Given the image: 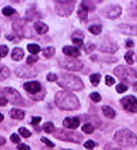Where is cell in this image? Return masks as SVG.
Returning a JSON list of instances; mask_svg holds the SVG:
<instances>
[{"label": "cell", "mask_w": 137, "mask_h": 150, "mask_svg": "<svg viewBox=\"0 0 137 150\" xmlns=\"http://www.w3.org/2000/svg\"><path fill=\"white\" fill-rule=\"evenodd\" d=\"M54 103L60 110H67V111H73L80 107V101L75 96L73 93L67 91L57 92L56 98H54Z\"/></svg>", "instance_id": "obj_1"}, {"label": "cell", "mask_w": 137, "mask_h": 150, "mask_svg": "<svg viewBox=\"0 0 137 150\" xmlns=\"http://www.w3.org/2000/svg\"><path fill=\"white\" fill-rule=\"evenodd\" d=\"M57 83L60 87L68 91H80L83 89V81L79 77L73 76V74H61L57 79Z\"/></svg>", "instance_id": "obj_2"}, {"label": "cell", "mask_w": 137, "mask_h": 150, "mask_svg": "<svg viewBox=\"0 0 137 150\" xmlns=\"http://www.w3.org/2000/svg\"><path fill=\"white\" fill-rule=\"evenodd\" d=\"M114 139H116L117 143H120L122 146H134L137 143V138L130 130L122 129L118 130L114 135Z\"/></svg>", "instance_id": "obj_3"}, {"label": "cell", "mask_w": 137, "mask_h": 150, "mask_svg": "<svg viewBox=\"0 0 137 150\" xmlns=\"http://www.w3.org/2000/svg\"><path fill=\"white\" fill-rule=\"evenodd\" d=\"M114 73L120 77L121 80L130 83L132 85L137 83V70L132 69L130 67H117L114 69Z\"/></svg>", "instance_id": "obj_4"}, {"label": "cell", "mask_w": 137, "mask_h": 150, "mask_svg": "<svg viewBox=\"0 0 137 150\" xmlns=\"http://www.w3.org/2000/svg\"><path fill=\"white\" fill-rule=\"evenodd\" d=\"M54 137L57 139H61V141H68V142H75V143H79L81 139V135L76 133H72V131H68L65 129H57L54 130Z\"/></svg>", "instance_id": "obj_5"}, {"label": "cell", "mask_w": 137, "mask_h": 150, "mask_svg": "<svg viewBox=\"0 0 137 150\" xmlns=\"http://www.w3.org/2000/svg\"><path fill=\"white\" fill-rule=\"evenodd\" d=\"M75 7V3L71 1V0H60V1H56L54 3V8H56V12L60 16H68V15L72 14Z\"/></svg>", "instance_id": "obj_6"}, {"label": "cell", "mask_w": 137, "mask_h": 150, "mask_svg": "<svg viewBox=\"0 0 137 150\" xmlns=\"http://www.w3.org/2000/svg\"><path fill=\"white\" fill-rule=\"evenodd\" d=\"M12 28H14V31L16 33L19 37H27V38H30V37L33 35V33H31V30H30V27L27 26V21H25V19L14 22V25H12Z\"/></svg>", "instance_id": "obj_7"}, {"label": "cell", "mask_w": 137, "mask_h": 150, "mask_svg": "<svg viewBox=\"0 0 137 150\" xmlns=\"http://www.w3.org/2000/svg\"><path fill=\"white\" fill-rule=\"evenodd\" d=\"M61 67L64 69L71 70V72H77V70H81L83 69V62L79 61L76 58H65V59H61Z\"/></svg>", "instance_id": "obj_8"}, {"label": "cell", "mask_w": 137, "mask_h": 150, "mask_svg": "<svg viewBox=\"0 0 137 150\" xmlns=\"http://www.w3.org/2000/svg\"><path fill=\"white\" fill-rule=\"evenodd\" d=\"M4 92H6V95H7V96H6L7 100L11 101L12 104H22V103H23V99H22L21 93H19L16 89L7 87L6 89H4Z\"/></svg>", "instance_id": "obj_9"}, {"label": "cell", "mask_w": 137, "mask_h": 150, "mask_svg": "<svg viewBox=\"0 0 137 150\" xmlns=\"http://www.w3.org/2000/svg\"><path fill=\"white\" fill-rule=\"evenodd\" d=\"M121 104L128 112H137V99L134 96H126L121 100Z\"/></svg>", "instance_id": "obj_10"}, {"label": "cell", "mask_w": 137, "mask_h": 150, "mask_svg": "<svg viewBox=\"0 0 137 150\" xmlns=\"http://www.w3.org/2000/svg\"><path fill=\"white\" fill-rule=\"evenodd\" d=\"M15 73H16V76L26 77V79H33L34 76H37V72L34 69H31L30 65H27V67H19L15 70Z\"/></svg>", "instance_id": "obj_11"}, {"label": "cell", "mask_w": 137, "mask_h": 150, "mask_svg": "<svg viewBox=\"0 0 137 150\" xmlns=\"http://www.w3.org/2000/svg\"><path fill=\"white\" fill-rule=\"evenodd\" d=\"M23 88H25V91H27L31 95H35L42 91V87H41V84L38 81H27V83L23 84Z\"/></svg>", "instance_id": "obj_12"}, {"label": "cell", "mask_w": 137, "mask_h": 150, "mask_svg": "<svg viewBox=\"0 0 137 150\" xmlns=\"http://www.w3.org/2000/svg\"><path fill=\"white\" fill-rule=\"evenodd\" d=\"M121 12H122V10H121V7H118V6H110V7L103 10V14H105L107 18H110V19H117V18H120Z\"/></svg>", "instance_id": "obj_13"}, {"label": "cell", "mask_w": 137, "mask_h": 150, "mask_svg": "<svg viewBox=\"0 0 137 150\" xmlns=\"http://www.w3.org/2000/svg\"><path fill=\"white\" fill-rule=\"evenodd\" d=\"M63 125L65 129H77L79 125H80V120L77 118H67V119H64Z\"/></svg>", "instance_id": "obj_14"}, {"label": "cell", "mask_w": 137, "mask_h": 150, "mask_svg": "<svg viewBox=\"0 0 137 150\" xmlns=\"http://www.w3.org/2000/svg\"><path fill=\"white\" fill-rule=\"evenodd\" d=\"M118 30L123 34H129V35H136L137 34V27L136 26H129V25H120Z\"/></svg>", "instance_id": "obj_15"}, {"label": "cell", "mask_w": 137, "mask_h": 150, "mask_svg": "<svg viewBox=\"0 0 137 150\" xmlns=\"http://www.w3.org/2000/svg\"><path fill=\"white\" fill-rule=\"evenodd\" d=\"M63 52L67 54V56H69L71 58H77V57L80 56V53H79V50H77V47H73V46H65L63 49Z\"/></svg>", "instance_id": "obj_16"}, {"label": "cell", "mask_w": 137, "mask_h": 150, "mask_svg": "<svg viewBox=\"0 0 137 150\" xmlns=\"http://www.w3.org/2000/svg\"><path fill=\"white\" fill-rule=\"evenodd\" d=\"M117 49H118V46L116 43H113V42H106V43H103L101 46V50L103 53H114Z\"/></svg>", "instance_id": "obj_17"}, {"label": "cell", "mask_w": 137, "mask_h": 150, "mask_svg": "<svg viewBox=\"0 0 137 150\" xmlns=\"http://www.w3.org/2000/svg\"><path fill=\"white\" fill-rule=\"evenodd\" d=\"M34 30L38 33V34H45V33H48V26H46L44 22H35Z\"/></svg>", "instance_id": "obj_18"}, {"label": "cell", "mask_w": 137, "mask_h": 150, "mask_svg": "<svg viewBox=\"0 0 137 150\" xmlns=\"http://www.w3.org/2000/svg\"><path fill=\"white\" fill-rule=\"evenodd\" d=\"M23 56H25V53H23L22 49H19V47H15V49L12 50V53H11V57H12L14 61H21V59L23 58Z\"/></svg>", "instance_id": "obj_19"}, {"label": "cell", "mask_w": 137, "mask_h": 150, "mask_svg": "<svg viewBox=\"0 0 137 150\" xmlns=\"http://www.w3.org/2000/svg\"><path fill=\"white\" fill-rule=\"evenodd\" d=\"M10 116L14 119H23V116H25V112L22 111V110L19 108H14L10 111Z\"/></svg>", "instance_id": "obj_20"}, {"label": "cell", "mask_w": 137, "mask_h": 150, "mask_svg": "<svg viewBox=\"0 0 137 150\" xmlns=\"http://www.w3.org/2000/svg\"><path fill=\"white\" fill-rule=\"evenodd\" d=\"M102 111L103 114H105V116H107V118L113 119L114 116H116V112H114V110L111 108V107H109V105H103L102 107Z\"/></svg>", "instance_id": "obj_21"}, {"label": "cell", "mask_w": 137, "mask_h": 150, "mask_svg": "<svg viewBox=\"0 0 137 150\" xmlns=\"http://www.w3.org/2000/svg\"><path fill=\"white\" fill-rule=\"evenodd\" d=\"M10 76V69L4 65H0V80H6Z\"/></svg>", "instance_id": "obj_22"}, {"label": "cell", "mask_w": 137, "mask_h": 150, "mask_svg": "<svg viewBox=\"0 0 137 150\" xmlns=\"http://www.w3.org/2000/svg\"><path fill=\"white\" fill-rule=\"evenodd\" d=\"M80 7L86 11H88V10L91 11V10H95V4L92 3V1H81Z\"/></svg>", "instance_id": "obj_23"}, {"label": "cell", "mask_w": 137, "mask_h": 150, "mask_svg": "<svg viewBox=\"0 0 137 150\" xmlns=\"http://www.w3.org/2000/svg\"><path fill=\"white\" fill-rule=\"evenodd\" d=\"M88 31L91 33V34H94V35H98V34H101V31H102V27H101L99 25L90 26V28H88Z\"/></svg>", "instance_id": "obj_24"}, {"label": "cell", "mask_w": 137, "mask_h": 150, "mask_svg": "<svg viewBox=\"0 0 137 150\" xmlns=\"http://www.w3.org/2000/svg\"><path fill=\"white\" fill-rule=\"evenodd\" d=\"M44 131L46 133H54V125L52 122H48V123H44Z\"/></svg>", "instance_id": "obj_25"}, {"label": "cell", "mask_w": 137, "mask_h": 150, "mask_svg": "<svg viewBox=\"0 0 137 150\" xmlns=\"http://www.w3.org/2000/svg\"><path fill=\"white\" fill-rule=\"evenodd\" d=\"M27 49H29V52L31 53V54H34V56H37V53L41 50L38 45H33V43H30V45L27 46Z\"/></svg>", "instance_id": "obj_26"}, {"label": "cell", "mask_w": 137, "mask_h": 150, "mask_svg": "<svg viewBox=\"0 0 137 150\" xmlns=\"http://www.w3.org/2000/svg\"><path fill=\"white\" fill-rule=\"evenodd\" d=\"M53 54H54V47H46V49H44V57L50 58V57H53Z\"/></svg>", "instance_id": "obj_27"}, {"label": "cell", "mask_w": 137, "mask_h": 150, "mask_svg": "<svg viewBox=\"0 0 137 150\" xmlns=\"http://www.w3.org/2000/svg\"><path fill=\"white\" fill-rule=\"evenodd\" d=\"M77 15H79V18H80V21H83V22L87 21V11L83 10L81 7H80V10L77 11Z\"/></svg>", "instance_id": "obj_28"}, {"label": "cell", "mask_w": 137, "mask_h": 150, "mask_svg": "<svg viewBox=\"0 0 137 150\" xmlns=\"http://www.w3.org/2000/svg\"><path fill=\"white\" fill-rule=\"evenodd\" d=\"M94 126L92 125H90V123H86L84 126H83V131H84V133H87V134H92L94 133Z\"/></svg>", "instance_id": "obj_29"}, {"label": "cell", "mask_w": 137, "mask_h": 150, "mask_svg": "<svg viewBox=\"0 0 137 150\" xmlns=\"http://www.w3.org/2000/svg\"><path fill=\"white\" fill-rule=\"evenodd\" d=\"M90 80H91L92 85H98L99 81H101V74H91V76H90Z\"/></svg>", "instance_id": "obj_30"}, {"label": "cell", "mask_w": 137, "mask_h": 150, "mask_svg": "<svg viewBox=\"0 0 137 150\" xmlns=\"http://www.w3.org/2000/svg\"><path fill=\"white\" fill-rule=\"evenodd\" d=\"M116 89H117V92H118V93H122V92H126L128 85L125 83H121V84H118V85L116 87Z\"/></svg>", "instance_id": "obj_31"}, {"label": "cell", "mask_w": 137, "mask_h": 150, "mask_svg": "<svg viewBox=\"0 0 137 150\" xmlns=\"http://www.w3.org/2000/svg\"><path fill=\"white\" fill-rule=\"evenodd\" d=\"M133 54L134 53L132 52V50L125 54V61H126V64H133Z\"/></svg>", "instance_id": "obj_32"}, {"label": "cell", "mask_w": 137, "mask_h": 150, "mask_svg": "<svg viewBox=\"0 0 137 150\" xmlns=\"http://www.w3.org/2000/svg\"><path fill=\"white\" fill-rule=\"evenodd\" d=\"M19 134H21L22 137H25V138H29V137L31 135V133H30L27 129H25V127H21V129H19Z\"/></svg>", "instance_id": "obj_33"}, {"label": "cell", "mask_w": 137, "mask_h": 150, "mask_svg": "<svg viewBox=\"0 0 137 150\" xmlns=\"http://www.w3.org/2000/svg\"><path fill=\"white\" fill-rule=\"evenodd\" d=\"M15 11L12 7H4L3 8V15H6V16H10V15H12Z\"/></svg>", "instance_id": "obj_34"}, {"label": "cell", "mask_w": 137, "mask_h": 150, "mask_svg": "<svg viewBox=\"0 0 137 150\" xmlns=\"http://www.w3.org/2000/svg\"><path fill=\"white\" fill-rule=\"evenodd\" d=\"M90 99H91L92 101H96V103H98V101H101V95L99 93H96V92H92L91 95H90Z\"/></svg>", "instance_id": "obj_35"}, {"label": "cell", "mask_w": 137, "mask_h": 150, "mask_svg": "<svg viewBox=\"0 0 137 150\" xmlns=\"http://www.w3.org/2000/svg\"><path fill=\"white\" fill-rule=\"evenodd\" d=\"M95 47H96V46H95L94 43H87V45H84V50H86V53H91V52H94Z\"/></svg>", "instance_id": "obj_36"}, {"label": "cell", "mask_w": 137, "mask_h": 150, "mask_svg": "<svg viewBox=\"0 0 137 150\" xmlns=\"http://www.w3.org/2000/svg\"><path fill=\"white\" fill-rule=\"evenodd\" d=\"M95 146H96V143H95L94 141H87V142H84V147L86 149H88V150L94 149Z\"/></svg>", "instance_id": "obj_37"}, {"label": "cell", "mask_w": 137, "mask_h": 150, "mask_svg": "<svg viewBox=\"0 0 137 150\" xmlns=\"http://www.w3.org/2000/svg\"><path fill=\"white\" fill-rule=\"evenodd\" d=\"M37 61H38V57L34 56V54H31V56H30V57L27 58V64L30 65V67H31V65H33L34 62H37Z\"/></svg>", "instance_id": "obj_38"}, {"label": "cell", "mask_w": 137, "mask_h": 150, "mask_svg": "<svg viewBox=\"0 0 137 150\" xmlns=\"http://www.w3.org/2000/svg\"><path fill=\"white\" fill-rule=\"evenodd\" d=\"M8 54V47L7 46H0V57H6Z\"/></svg>", "instance_id": "obj_39"}, {"label": "cell", "mask_w": 137, "mask_h": 150, "mask_svg": "<svg viewBox=\"0 0 137 150\" xmlns=\"http://www.w3.org/2000/svg\"><path fill=\"white\" fill-rule=\"evenodd\" d=\"M41 141H42V143H45V145H46L48 147H50V149H52V147H54V143H53L52 141H49L48 138H42Z\"/></svg>", "instance_id": "obj_40"}, {"label": "cell", "mask_w": 137, "mask_h": 150, "mask_svg": "<svg viewBox=\"0 0 137 150\" xmlns=\"http://www.w3.org/2000/svg\"><path fill=\"white\" fill-rule=\"evenodd\" d=\"M72 42H73V45L76 46V47H79V46L83 45V39L81 38H72Z\"/></svg>", "instance_id": "obj_41"}, {"label": "cell", "mask_w": 137, "mask_h": 150, "mask_svg": "<svg viewBox=\"0 0 137 150\" xmlns=\"http://www.w3.org/2000/svg\"><path fill=\"white\" fill-rule=\"evenodd\" d=\"M7 98H6V96H3V93H1V92H0V105H1V107H3V105H6L7 104Z\"/></svg>", "instance_id": "obj_42"}, {"label": "cell", "mask_w": 137, "mask_h": 150, "mask_svg": "<svg viewBox=\"0 0 137 150\" xmlns=\"http://www.w3.org/2000/svg\"><path fill=\"white\" fill-rule=\"evenodd\" d=\"M105 81H106V84H107V85H113V84L116 83V80H114L113 77H110V76H106Z\"/></svg>", "instance_id": "obj_43"}, {"label": "cell", "mask_w": 137, "mask_h": 150, "mask_svg": "<svg viewBox=\"0 0 137 150\" xmlns=\"http://www.w3.org/2000/svg\"><path fill=\"white\" fill-rule=\"evenodd\" d=\"M105 150H121V149H120V147H116L114 145H106Z\"/></svg>", "instance_id": "obj_44"}, {"label": "cell", "mask_w": 137, "mask_h": 150, "mask_svg": "<svg viewBox=\"0 0 137 150\" xmlns=\"http://www.w3.org/2000/svg\"><path fill=\"white\" fill-rule=\"evenodd\" d=\"M39 122H41V118H39V116H34V118L31 119V125H38Z\"/></svg>", "instance_id": "obj_45"}, {"label": "cell", "mask_w": 137, "mask_h": 150, "mask_svg": "<svg viewBox=\"0 0 137 150\" xmlns=\"http://www.w3.org/2000/svg\"><path fill=\"white\" fill-rule=\"evenodd\" d=\"M18 149H19V150H30V147H29L27 145H23V143H19V145H18Z\"/></svg>", "instance_id": "obj_46"}, {"label": "cell", "mask_w": 137, "mask_h": 150, "mask_svg": "<svg viewBox=\"0 0 137 150\" xmlns=\"http://www.w3.org/2000/svg\"><path fill=\"white\" fill-rule=\"evenodd\" d=\"M48 80H49V81H54V80H57V76L54 73H49V74H48Z\"/></svg>", "instance_id": "obj_47"}, {"label": "cell", "mask_w": 137, "mask_h": 150, "mask_svg": "<svg viewBox=\"0 0 137 150\" xmlns=\"http://www.w3.org/2000/svg\"><path fill=\"white\" fill-rule=\"evenodd\" d=\"M11 141H12L14 143H18L19 142V137H18L16 134H12V135H11Z\"/></svg>", "instance_id": "obj_48"}, {"label": "cell", "mask_w": 137, "mask_h": 150, "mask_svg": "<svg viewBox=\"0 0 137 150\" xmlns=\"http://www.w3.org/2000/svg\"><path fill=\"white\" fill-rule=\"evenodd\" d=\"M72 38H81L83 39V34H81L80 31H77V33H75V34L72 35Z\"/></svg>", "instance_id": "obj_49"}, {"label": "cell", "mask_w": 137, "mask_h": 150, "mask_svg": "<svg viewBox=\"0 0 137 150\" xmlns=\"http://www.w3.org/2000/svg\"><path fill=\"white\" fill-rule=\"evenodd\" d=\"M133 45H134V42L132 41V39H128V41H126V46H128V47H133Z\"/></svg>", "instance_id": "obj_50"}, {"label": "cell", "mask_w": 137, "mask_h": 150, "mask_svg": "<svg viewBox=\"0 0 137 150\" xmlns=\"http://www.w3.org/2000/svg\"><path fill=\"white\" fill-rule=\"evenodd\" d=\"M7 39H10V41H15V37L14 35H7Z\"/></svg>", "instance_id": "obj_51"}, {"label": "cell", "mask_w": 137, "mask_h": 150, "mask_svg": "<svg viewBox=\"0 0 137 150\" xmlns=\"http://www.w3.org/2000/svg\"><path fill=\"white\" fill-rule=\"evenodd\" d=\"M6 143V139L4 138H0V145H4Z\"/></svg>", "instance_id": "obj_52"}, {"label": "cell", "mask_w": 137, "mask_h": 150, "mask_svg": "<svg viewBox=\"0 0 137 150\" xmlns=\"http://www.w3.org/2000/svg\"><path fill=\"white\" fill-rule=\"evenodd\" d=\"M133 89H134V91H137V83L133 84Z\"/></svg>", "instance_id": "obj_53"}, {"label": "cell", "mask_w": 137, "mask_h": 150, "mask_svg": "<svg viewBox=\"0 0 137 150\" xmlns=\"http://www.w3.org/2000/svg\"><path fill=\"white\" fill-rule=\"evenodd\" d=\"M1 120H3V115H1V114H0V122H1Z\"/></svg>", "instance_id": "obj_54"}]
</instances>
